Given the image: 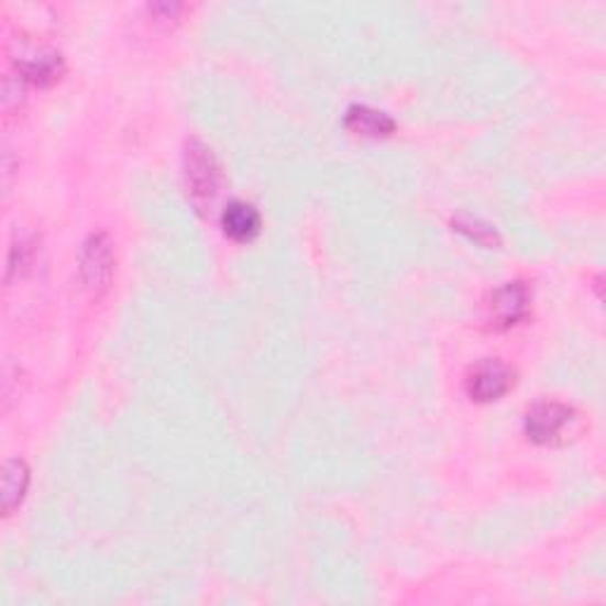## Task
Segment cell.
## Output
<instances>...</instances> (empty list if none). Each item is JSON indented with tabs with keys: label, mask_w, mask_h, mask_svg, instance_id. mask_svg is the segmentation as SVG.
Masks as SVG:
<instances>
[{
	"label": "cell",
	"mask_w": 606,
	"mask_h": 606,
	"mask_svg": "<svg viewBox=\"0 0 606 606\" xmlns=\"http://www.w3.org/2000/svg\"><path fill=\"white\" fill-rule=\"evenodd\" d=\"M185 183L197 207H207L219 195L221 168L207 145L190 140L185 147Z\"/></svg>",
	"instance_id": "1"
},
{
	"label": "cell",
	"mask_w": 606,
	"mask_h": 606,
	"mask_svg": "<svg viewBox=\"0 0 606 606\" xmlns=\"http://www.w3.org/2000/svg\"><path fill=\"white\" fill-rule=\"evenodd\" d=\"M576 425V412L564 403L542 400L526 412V433L528 439L540 445H559L564 443Z\"/></svg>",
	"instance_id": "2"
},
{
	"label": "cell",
	"mask_w": 606,
	"mask_h": 606,
	"mask_svg": "<svg viewBox=\"0 0 606 606\" xmlns=\"http://www.w3.org/2000/svg\"><path fill=\"white\" fill-rule=\"evenodd\" d=\"M511 384H515V372L503 361H481L467 377V394L478 400L488 403L505 396Z\"/></svg>",
	"instance_id": "3"
},
{
	"label": "cell",
	"mask_w": 606,
	"mask_h": 606,
	"mask_svg": "<svg viewBox=\"0 0 606 606\" xmlns=\"http://www.w3.org/2000/svg\"><path fill=\"white\" fill-rule=\"evenodd\" d=\"M528 310H531V297L524 283H507L493 291L491 297V320L493 328L509 330L519 324Z\"/></svg>",
	"instance_id": "4"
},
{
	"label": "cell",
	"mask_w": 606,
	"mask_h": 606,
	"mask_svg": "<svg viewBox=\"0 0 606 606\" xmlns=\"http://www.w3.org/2000/svg\"><path fill=\"white\" fill-rule=\"evenodd\" d=\"M114 268V252H112V242L107 240V235H92L81 252V275L88 289L92 291H102L107 289V283L112 277Z\"/></svg>",
	"instance_id": "5"
},
{
	"label": "cell",
	"mask_w": 606,
	"mask_h": 606,
	"mask_svg": "<svg viewBox=\"0 0 606 606\" xmlns=\"http://www.w3.org/2000/svg\"><path fill=\"white\" fill-rule=\"evenodd\" d=\"M221 225H223V232L230 240L252 242L258 235V230H261V216L252 205L235 199V201H230V205L223 209Z\"/></svg>",
	"instance_id": "6"
},
{
	"label": "cell",
	"mask_w": 606,
	"mask_h": 606,
	"mask_svg": "<svg viewBox=\"0 0 606 606\" xmlns=\"http://www.w3.org/2000/svg\"><path fill=\"white\" fill-rule=\"evenodd\" d=\"M346 129L359 133V135H365V137H384L388 133H394L396 123L392 117L372 110V107L353 104L346 112Z\"/></svg>",
	"instance_id": "7"
},
{
	"label": "cell",
	"mask_w": 606,
	"mask_h": 606,
	"mask_svg": "<svg viewBox=\"0 0 606 606\" xmlns=\"http://www.w3.org/2000/svg\"><path fill=\"white\" fill-rule=\"evenodd\" d=\"M29 486V470L22 460H8L3 470V511L12 515L14 507L22 503Z\"/></svg>",
	"instance_id": "8"
},
{
	"label": "cell",
	"mask_w": 606,
	"mask_h": 606,
	"mask_svg": "<svg viewBox=\"0 0 606 606\" xmlns=\"http://www.w3.org/2000/svg\"><path fill=\"white\" fill-rule=\"evenodd\" d=\"M20 71L26 76L29 81L34 84H53L59 71H62V62L59 55H41V57H31L20 62Z\"/></svg>",
	"instance_id": "9"
}]
</instances>
